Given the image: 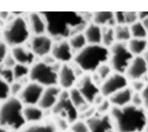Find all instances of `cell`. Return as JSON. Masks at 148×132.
<instances>
[{
	"mask_svg": "<svg viewBox=\"0 0 148 132\" xmlns=\"http://www.w3.org/2000/svg\"><path fill=\"white\" fill-rule=\"evenodd\" d=\"M46 22V32L57 41L69 39L71 36L83 32L87 26L86 17L73 12H42Z\"/></svg>",
	"mask_w": 148,
	"mask_h": 132,
	"instance_id": "6da1fadb",
	"label": "cell"
},
{
	"mask_svg": "<svg viewBox=\"0 0 148 132\" xmlns=\"http://www.w3.org/2000/svg\"><path fill=\"white\" fill-rule=\"evenodd\" d=\"M109 113L116 132L145 131L148 115L143 107L132 104L124 107H112Z\"/></svg>",
	"mask_w": 148,
	"mask_h": 132,
	"instance_id": "7a4b0ae2",
	"label": "cell"
},
{
	"mask_svg": "<svg viewBox=\"0 0 148 132\" xmlns=\"http://www.w3.org/2000/svg\"><path fill=\"white\" fill-rule=\"evenodd\" d=\"M109 59V49L102 45H87L73 57L74 63L84 72L92 73Z\"/></svg>",
	"mask_w": 148,
	"mask_h": 132,
	"instance_id": "3957f363",
	"label": "cell"
},
{
	"mask_svg": "<svg viewBox=\"0 0 148 132\" xmlns=\"http://www.w3.org/2000/svg\"><path fill=\"white\" fill-rule=\"evenodd\" d=\"M24 105L18 97H10L0 105V126L7 130L20 131L26 124Z\"/></svg>",
	"mask_w": 148,
	"mask_h": 132,
	"instance_id": "277c9868",
	"label": "cell"
},
{
	"mask_svg": "<svg viewBox=\"0 0 148 132\" xmlns=\"http://www.w3.org/2000/svg\"><path fill=\"white\" fill-rule=\"evenodd\" d=\"M31 31L27 20L17 16L10 21L4 28L3 41L12 47L23 45L29 38Z\"/></svg>",
	"mask_w": 148,
	"mask_h": 132,
	"instance_id": "5b68a950",
	"label": "cell"
},
{
	"mask_svg": "<svg viewBox=\"0 0 148 132\" xmlns=\"http://www.w3.org/2000/svg\"><path fill=\"white\" fill-rule=\"evenodd\" d=\"M56 65V63L50 65L43 61L34 64L30 68V80L38 83L44 87L57 86L60 68H57Z\"/></svg>",
	"mask_w": 148,
	"mask_h": 132,
	"instance_id": "8992f818",
	"label": "cell"
},
{
	"mask_svg": "<svg viewBox=\"0 0 148 132\" xmlns=\"http://www.w3.org/2000/svg\"><path fill=\"white\" fill-rule=\"evenodd\" d=\"M134 58V56L130 52L127 43L116 42L109 48L108 63L114 72L125 74Z\"/></svg>",
	"mask_w": 148,
	"mask_h": 132,
	"instance_id": "52a82bcc",
	"label": "cell"
},
{
	"mask_svg": "<svg viewBox=\"0 0 148 132\" xmlns=\"http://www.w3.org/2000/svg\"><path fill=\"white\" fill-rule=\"evenodd\" d=\"M52 110L56 116L66 120L69 124H72L79 119V111L72 104L68 91L66 90L62 91L58 102Z\"/></svg>",
	"mask_w": 148,
	"mask_h": 132,
	"instance_id": "ba28073f",
	"label": "cell"
},
{
	"mask_svg": "<svg viewBox=\"0 0 148 132\" xmlns=\"http://www.w3.org/2000/svg\"><path fill=\"white\" fill-rule=\"evenodd\" d=\"M128 82L124 74L113 72L100 85L101 94L108 98L116 92L128 87Z\"/></svg>",
	"mask_w": 148,
	"mask_h": 132,
	"instance_id": "9c48e42d",
	"label": "cell"
},
{
	"mask_svg": "<svg viewBox=\"0 0 148 132\" xmlns=\"http://www.w3.org/2000/svg\"><path fill=\"white\" fill-rule=\"evenodd\" d=\"M44 89L38 83L31 81L24 86L18 98L24 105H38Z\"/></svg>",
	"mask_w": 148,
	"mask_h": 132,
	"instance_id": "30bf717a",
	"label": "cell"
},
{
	"mask_svg": "<svg viewBox=\"0 0 148 132\" xmlns=\"http://www.w3.org/2000/svg\"><path fill=\"white\" fill-rule=\"evenodd\" d=\"M76 87L89 104H93L96 97L101 94L100 86L96 84L89 74L82 76Z\"/></svg>",
	"mask_w": 148,
	"mask_h": 132,
	"instance_id": "8fae6325",
	"label": "cell"
},
{
	"mask_svg": "<svg viewBox=\"0 0 148 132\" xmlns=\"http://www.w3.org/2000/svg\"><path fill=\"white\" fill-rule=\"evenodd\" d=\"M86 122L90 132H116L109 113L99 114L97 112Z\"/></svg>",
	"mask_w": 148,
	"mask_h": 132,
	"instance_id": "7c38bea8",
	"label": "cell"
},
{
	"mask_svg": "<svg viewBox=\"0 0 148 132\" xmlns=\"http://www.w3.org/2000/svg\"><path fill=\"white\" fill-rule=\"evenodd\" d=\"M53 43L49 35H34L31 39L29 48L35 56L44 57L51 53Z\"/></svg>",
	"mask_w": 148,
	"mask_h": 132,
	"instance_id": "4fadbf2b",
	"label": "cell"
},
{
	"mask_svg": "<svg viewBox=\"0 0 148 132\" xmlns=\"http://www.w3.org/2000/svg\"><path fill=\"white\" fill-rule=\"evenodd\" d=\"M124 75L129 81L141 80L148 75V67L143 56L134 57Z\"/></svg>",
	"mask_w": 148,
	"mask_h": 132,
	"instance_id": "5bb4252c",
	"label": "cell"
},
{
	"mask_svg": "<svg viewBox=\"0 0 148 132\" xmlns=\"http://www.w3.org/2000/svg\"><path fill=\"white\" fill-rule=\"evenodd\" d=\"M51 54L57 61L63 64H67L73 57V50L66 39L58 40L54 42Z\"/></svg>",
	"mask_w": 148,
	"mask_h": 132,
	"instance_id": "9a60e30c",
	"label": "cell"
},
{
	"mask_svg": "<svg viewBox=\"0 0 148 132\" xmlns=\"http://www.w3.org/2000/svg\"><path fill=\"white\" fill-rule=\"evenodd\" d=\"M62 90L57 86L45 87L38 105L43 111L52 109L58 102Z\"/></svg>",
	"mask_w": 148,
	"mask_h": 132,
	"instance_id": "2e32d148",
	"label": "cell"
},
{
	"mask_svg": "<svg viewBox=\"0 0 148 132\" xmlns=\"http://www.w3.org/2000/svg\"><path fill=\"white\" fill-rule=\"evenodd\" d=\"M77 77L72 67L68 64H62L58 73V83L64 90H70L76 82Z\"/></svg>",
	"mask_w": 148,
	"mask_h": 132,
	"instance_id": "e0dca14e",
	"label": "cell"
},
{
	"mask_svg": "<svg viewBox=\"0 0 148 132\" xmlns=\"http://www.w3.org/2000/svg\"><path fill=\"white\" fill-rule=\"evenodd\" d=\"M27 21L31 32L34 35L45 34L47 31L46 22L42 12L30 13Z\"/></svg>",
	"mask_w": 148,
	"mask_h": 132,
	"instance_id": "ac0fdd59",
	"label": "cell"
},
{
	"mask_svg": "<svg viewBox=\"0 0 148 132\" xmlns=\"http://www.w3.org/2000/svg\"><path fill=\"white\" fill-rule=\"evenodd\" d=\"M11 54L17 64L27 66L32 64L35 58V55L30 48L25 47L23 45L12 47Z\"/></svg>",
	"mask_w": 148,
	"mask_h": 132,
	"instance_id": "d6986e66",
	"label": "cell"
},
{
	"mask_svg": "<svg viewBox=\"0 0 148 132\" xmlns=\"http://www.w3.org/2000/svg\"><path fill=\"white\" fill-rule=\"evenodd\" d=\"M134 91L128 86V87L116 92L108 98L112 107H124L131 104Z\"/></svg>",
	"mask_w": 148,
	"mask_h": 132,
	"instance_id": "ffe728a7",
	"label": "cell"
},
{
	"mask_svg": "<svg viewBox=\"0 0 148 132\" xmlns=\"http://www.w3.org/2000/svg\"><path fill=\"white\" fill-rule=\"evenodd\" d=\"M43 111L38 105H24L23 113L26 123L32 124L40 123L44 116Z\"/></svg>",
	"mask_w": 148,
	"mask_h": 132,
	"instance_id": "44dd1931",
	"label": "cell"
},
{
	"mask_svg": "<svg viewBox=\"0 0 148 132\" xmlns=\"http://www.w3.org/2000/svg\"><path fill=\"white\" fill-rule=\"evenodd\" d=\"M88 45H101L102 27L94 23L88 24L83 32Z\"/></svg>",
	"mask_w": 148,
	"mask_h": 132,
	"instance_id": "7402d4cb",
	"label": "cell"
},
{
	"mask_svg": "<svg viewBox=\"0 0 148 132\" xmlns=\"http://www.w3.org/2000/svg\"><path fill=\"white\" fill-rule=\"evenodd\" d=\"M93 23L101 27H114L117 24L114 17V13L112 12H98L92 16Z\"/></svg>",
	"mask_w": 148,
	"mask_h": 132,
	"instance_id": "603a6c76",
	"label": "cell"
},
{
	"mask_svg": "<svg viewBox=\"0 0 148 132\" xmlns=\"http://www.w3.org/2000/svg\"><path fill=\"white\" fill-rule=\"evenodd\" d=\"M127 44L130 52L134 57L143 56L148 48V41L146 39L132 38Z\"/></svg>",
	"mask_w": 148,
	"mask_h": 132,
	"instance_id": "cb8c5ba5",
	"label": "cell"
},
{
	"mask_svg": "<svg viewBox=\"0 0 148 132\" xmlns=\"http://www.w3.org/2000/svg\"><path fill=\"white\" fill-rule=\"evenodd\" d=\"M68 93L71 101L77 109L79 113L82 112L89 107L90 104L87 102L81 92L76 87L71 89Z\"/></svg>",
	"mask_w": 148,
	"mask_h": 132,
	"instance_id": "d4e9b609",
	"label": "cell"
},
{
	"mask_svg": "<svg viewBox=\"0 0 148 132\" xmlns=\"http://www.w3.org/2000/svg\"><path fill=\"white\" fill-rule=\"evenodd\" d=\"M117 25H127L130 26L139 21L138 14L135 12H117L114 13Z\"/></svg>",
	"mask_w": 148,
	"mask_h": 132,
	"instance_id": "484cf974",
	"label": "cell"
},
{
	"mask_svg": "<svg viewBox=\"0 0 148 132\" xmlns=\"http://www.w3.org/2000/svg\"><path fill=\"white\" fill-rule=\"evenodd\" d=\"M19 132H59L57 129L51 123L32 124L24 127Z\"/></svg>",
	"mask_w": 148,
	"mask_h": 132,
	"instance_id": "4316f807",
	"label": "cell"
},
{
	"mask_svg": "<svg viewBox=\"0 0 148 132\" xmlns=\"http://www.w3.org/2000/svg\"><path fill=\"white\" fill-rule=\"evenodd\" d=\"M116 41L127 43L131 38L130 26L127 25H116L114 27Z\"/></svg>",
	"mask_w": 148,
	"mask_h": 132,
	"instance_id": "83f0119b",
	"label": "cell"
},
{
	"mask_svg": "<svg viewBox=\"0 0 148 132\" xmlns=\"http://www.w3.org/2000/svg\"><path fill=\"white\" fill-rule=\"evenodd\" d=\"M68 42L72 50L76 52V53L82 50L88 45L83 32L77 33L71 36L68 39Z\"/></svg>",
	"mask_w": 148,
	"mask_h": 132,
	"instance_id": "f1b7e54d",
	"label": "cell"
},
{
	"mask_svg": "<svg viewBox=\"0 0 148 132\" xmlns=\"http://www.w3.org/2000/svg\"><path fill=\"white\" fill-rule=\"evenodd\" d=\"M102 43L101 45L109 49L111 47L116 41L114 27H102Z\"/></svg>",
	"mask_w": 148,
	"mask_h": 132,
	"instance_id": "f546056e",
	"label": "cell"
},
{
	"mask_svg": "<svg viewBox=\"0 0 148 132\" xmlns=\"http://www.w3.org/2000/svg\"><path fill=\"white\" fill-rule=\"evenodd\" d=\"M132 38L138 39H146L148 31L142 21H138L130 26Z\"/></svg>",
	"mask_w": 148,
	"mask_h": 132,
	"instance_id": "4dcf8cb0",
	"label": "cell"
},
{
	"mask_svg": "<svg viewBox=\"0 0 148 132\" xmlns=\"http://www.w3.org/2000/svg\"><path fill=\"white\" fill-rule=\"evenodd\" d=\"M14 80L22 83V80L29 77L30 68L27 65L16 64L13 68Z\"/></svg>",
	"mask_w": 148,
	"mask_h": 132,
	"instance_id": "1f68e13d",
	"label": "cell"
},
{
	"mask_svg": "<svg viewBox=\"0 0 148 132\" xmlns=\"http://www.w3.org/2000/svg\"><path fill=\"white\" fill-rule=\"evenodd\" d=\"M113 71L109 63H107L101 65L94 73L101 85V83L106 79L113 73Z\"/></svg>",
	"mask_w": 148,
	"mask_h": 132,
	"instance_id": "d6a6232c",
	"label": "cell"
},
{
	"mask_svg": "<svg viewBox=\"0 0 148 132\" xmlns=\"http://www.w3.org/2000/svg\"><path fill=\"white\" fill-rule=\"evenodd\" d=\"M0 77L9 85L15 81L13 69L7 68L2 64L0 65Z\"/></svg>",
	"mask_w": 148,
	"mask_h": 132,
	"instance_id": "836d02e7",
	"label": "cell"
},
{
	"mask_svg": "<svg viewBox=\"0 0 148 132\" xmlns=\"http://www.w3.org/2000/svg\"><path fill=\"white\" fill-rule=\"evenodd\" d=\"M71 131L72 132H90L88 126L86 121L77 119L71 124Z\"/></svg>",
	"mask_w": 148,
	"mask_h": 132,
	"instance_id": "e575fe53",
	"label": "cell"
},
{
	"mask_svg": "<svg viewBox=\"0 0 148 132\" xmlns=\"http://www.w3.org/2000/svg\"><path fill=\"white\" fill-rule=\"evenodd\" d=\"M10 97V85L0 77V101L3 102Z\"/></svg>",
	"mask_w": 148,
	"mask_h": 132,
	"instance_id": "d590c367",
	"label": "cell"
},
{
	"mask_svg": "<svg viewBox=\"0 0 148 132\" xmlns=\"http://www.w3.org/2000/svg\"><path fill=\"white\" fill-rule=\"evenodd\" d=\"M112 107V105L109 99L105 98L99 105L96 106L97 112L99 114L109 113Z\"/></svg>",
	"mask_w": 148,
	"mask_h": 132,
	"instance_id": "8d00e7d4",
	"label": "cell"
},
{
	"mask_svg": "<svg viewBox=\"0 0 148 132\" xmlns=\"http://www.w3.org/2000/svg\"><path fill=\"white\" fill-rule=\"evenodd\" d=\"M24 86L23 83L19 81H14L11 85H10V96L12 97H17L21 93Z\"/></svg>",
	"mask_w": 148,
	"mask_h": 132,
	"instance_id": "74e56055",
	"label": "cell"
},
{
	"mask_svg": "<svg viewBox=\"0 0 148 132\" xmlns=\"http://www.w3.org/2000/svg\"><path fill=\"white\" fill-rule=\"evenodd\" d=\"M146 83L142 80H135L130 81L129 86L134 92L142 93L146 86Z\"/></svg>",
	"mask_w": 148,
	"mask_h": 132,
	"instance_id": "f35d334b",
	"label": "cell"
},
{
	"mask_svg": "<svg viewBox=\"0 0 148 132\" xmlns=\"http://www.w3.org/2000/svg\"><path fill=\"white\" fill-rule=\"evenodd\" d=\"M69 123L65 119L56 116V123L54 124L56 127L57 129V130H61L62 131H66V130L68 128V124Z\"/></svg>",
	"mask_w": 148,
	"mask_h": 132,
	"instance_id": "ab89813d",
	"label": "cell"
},
{
	"mask_svg": "<svg viewBox=\"0 0 148 132\" xmlns=\"http://www.w3.org/2000/svg\"><path fill=\"white\" fill-rule=\"evenodd\" d=\"M143 101L141 93L134 92L131 99V104L138 107H143Z\"/></svg>",
	"mask_w": 148,
	"mask_h": 132,
	"instance_id": "60d3db41",
	"label": "cell"
},
{
	"mask_svg": "<svg viewBox=\"0 0 148 132\" xmlns=\"http://www.w3.org/2000/svg\"><path fill=\"white\" fill-rule=\"evenodd\" d=\"M8 54V45L3 41L0 40V65L3 64Z\"/></svg>",
	"mask_w": 148,
	"mask_h": 132,
	"instance_id": "b9f144b4",
	"label": "cell"
},
{
	"mask_svg": "<svg viewBox=\"0 0 148 132\" xmlns=\"http://www.w3.org/2000/svg\"><path fill=\"white\" fill-rule=\"evenodd\" d=\"M16 64L17 63H16L14 57H13V56L12 55V54L10 53H8V54L6 57L5 60L3 61V63L2 64L7 68L13 69Z\"/></svg>",
	"mask_w": 148,
	"mask_h": 132,
	"instance_id": "7bdbcfd3",
	"label": "cell"
},
{
	"mask_svg": "<svg viewBox=\"0 0 148 132\" xmlns=\"http://www.w3.org/2000/svg\"><path fill=\"white\" fill-rule=\"evenodd\" d=\"M142 98H143V108L146 111V112H148V83L146 85L145 88L141 93Z\"/></svg>",
	"mask_w": 148,
	"mask_h": 132,
	"instance_id": "ee69618b",
	"label": "cell"
},
{
	"mask_svg": "<svg viewBox=\"0 0 148 132\" xmlns=\"http://www.w3.org/2000/svg\"><path fill=\"white\" fill-rule=\"evenodd\" d=\"M9 17V13L6 12H0V19L2 21H5L7 20Z\"/></svg>",
	"mask_w": 148,
	"mask_h": 132,
	"instance_id": "f6af8a7d",
	"label": "cell"
},
{
	"mask_svg": "<svg viewBox=\"0 0 148 132\" xmlns=\"http://www.w3.org/2000/svg\"><path fill=\"white\" fill-rule=\"evenodd\" d=\"M140 21H142L144 27H145L146 30L148 31V17H147L146 18H145V19H143V20H142Z\"/></svg>",
	"mask_w": 148,
	"mask_h": 132,
	"instance_id": "bcb514c9",
	"label": "cell"
},
{
	"mask_svg": "<svg viewBox=\"0 0 148 132\" xmlns=\"http://www.w3.org/2000/svg\"><path fill=\"white\" fill-rule=\"evenodd\" d=\"M143 57L146 61V63L147 64V67H148V48L147 49V50L146 51V52L145 53V54H143Z\"/></svg>",
	"mask_w": 148,
	"mask_h": 132,
	"instance_id": "7dc6e473",
	"label": "cell"
},
{
	"mask_svg": "<svg viewBox=\"0 0 148 132\" xmlns=\"http://www.w3.org/2000/svg\"><path fill=\"white\" fill-rule=\"evenodd\" d=\"M0 132H8V130L2 126H0Z\"/></svg>",
	"mask_w": 148,
	"mask_h": 132,
	"instance_id": "c3c4849f",
	"label": "cell"
},
{
	"mask_svg": "<svg viewBox=\"0 0 148 132\" xmlns=\"http://www.w3.org/2000/svg\"><path fill=\"white\" fill-rule=\"evenodd\" d=\"M145 132H148V118L147 119V122H146V127H145Z\"/></svg>",
	"mask_w": 148,
	"mask_h": 132,
	"instance_id": "681fc988",
	"label": "cell"
},
{
	"mask_svg": "<svg viewBox=\"0 0 148 132\" xmlns=\"http://www.w3.org/2000/svg\"><path fill=\"white\" fill-rule=\"evenodd\" d=\"M146 39L147 40V41H148V33H147V38H146Z\"/></svg>",
	"mask_w": 148,
	"mask_h": 132,
	"instance_id": "f907efd6",
	"label": "cell"
},
{
	"mask_svg": "<svg viewBox=\"0 0 148 132\" xmlns=\"http://www.w3.org/2000/svg\"><path fill=\"white\" fill-rule=\"evenodd\" d=\"M66 132H72V131H71V130H70V131H66Z\"/></svg>",
	"mask_w": 148,
	"mask_h": 132,
	"instance_id": "816d5d0a",
	"label": "cell"
}]
</instances>
